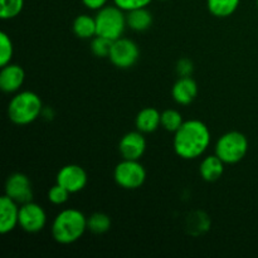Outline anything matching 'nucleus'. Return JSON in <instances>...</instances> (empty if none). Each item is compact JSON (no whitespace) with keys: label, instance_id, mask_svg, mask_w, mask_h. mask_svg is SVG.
<instances>
[{"label":"nucleus","instance_id":"nucleus-1","mask_svg":"<svg viewBox=\"0 0 258 258\" xmlns=\"http://www.w3.org/2000/svg\"><path fill=\"white\" fill-rule=\"evenodd\" d=\"M212 135L208 126L201 120H186L174 133L173 148L184 160H194L206 154L211 146Z\"/></svg>","mask_w":258,"mask_h":258},{"label":"nucleus","instance_id":"nucleus-2","mask_svg":"<svg viewBox=\"0 0 258 258\" xmlns=\"http://www.w3.org/2000/svg\"><path fill=\"white\" fill-rule=\"evenodd\" d=\"M86 231L87 217L78 209H63L53 219L52 237L59 244L67 246L80 241Z\"/></svg>","mask_w":258,"mask_h":258},{"label":"nucleus","instance_id":"nucleus-3","mask_svg":"<svg viewBox=\"0 0 258 258\" xmlns=\"http://www.w3.org/2000/svg\"><path fill=\"white\" fill-rule=\"evenodd\" d=\"M43 102L33 91L14 93L8 105V117L14 125L25 126L34 122L43 113Z\"/></svg>","mask_w":258,"mask_h":258},{"label":"nucleus","instance_id":"nucleus-4","mask_svg":"<svg viewBox=\"0 0 258 258\" xmlns=\"http://www.w3.org/2000/svg\"><path fill=\"white\" fill-rule=\"evenodd\" d=\"M248 151V139L239 131H228L217 140L214 154L226 165H234L244 159Z\"/></svg>","mask_w":258,"mask_h":258},{"label":"nucleus","instance_id":"nucleus-5","mask_svg":"<svg viewBox=\"0 0 258 258\" xmlns=\"http://www.w3.org/2000/svg\"><path fill=\"white\" fill-rule=\"evenodd\" d=\"M97 35L105 37L110 40H116L122 37L127 23L126 14L122 9L113 5H106L102 9L97 10L95 17Z\"/></svg>","mask_w":258,"mask_h":258},{"label":"nucleus","instance_id":"nucleus-6","mask_svg":"<svg viewBox=\"0 0 258 258\" xmlns=\"http://www.w3.org/2000/svg\"><path fill=\"white\" fill-rule=\"evenodd\" d=\"M146 169L139 160L122 159L113 169V180L120 188L136 190L146 181Z\"/></svg>","mask_w":258,"mask_h":258},{"label":"nucleus","instance_id":"nucleus-7","mask_svg":"<svg viewBox=\"0 0 258 258\" xmlns=\"http://www.w3.org/2000/svg\"><path fill=\"white\" fill-rule=\"evenodd\" d=\"M139 57H140L139 45L134 40L123 37L113 40L108 54L110 62L120 70H127L135 66Z\"/></svg>","mask_w":258,"mask_h":258},{"label":"nucleus","instance_id":"nucleus-8","mask_svg":"<svg viewBox=\"0 0 258 258\" xmlns=\"http://www.w3.org/2000/svg\"><path fill=\"white\" fill-rule=\"evenodd\" d=\"M47 226V213L44 208L34 202H28L20 206L19 227L30 234L43 231Z\"/></svg>","mask_w":258,"mask_h":258},{"label":"nucleus","instance_id":"nucleus-9","mask_svg":"<svg viewBox=\"0 0 258 258\" xmlns=\"http://www.w3.org/2000/svg\"><path fill=\"white\" fill-rule=\"evenodd\" d=\"M88 181V175L85 169L77 164H68L62 166L55 176V183L67 189L71 194L82 191Z\"/></svg>","mask_w":258,"mask_h":258},{"label":"nucleus","instance_id":"nucleus-10","mask_svg":"<svg viewBox=\"0 0 258 258\" xmlns=\"http://www.w3.org/2000/svg\"><path fill=\"white\" fill-rule=\"evenodd\" d=\"M5 196L12 198L18 204L32 202L33 189L30 179L23 173H14L5 181Z\"/></svg>","mask_w":258,"mask_h":258},{"label":"nucleus","instance_id":"nucleus-11","mask_svg":"<svg viewBox=\"0 0 258 258\" xmlns=\"http://www.w3.org/2000/svg\"><path fill=\"white\" fill-rule=\"evenodd\" d=\"M146 139L139 130L130 131L121 138L118 143V151L122 159L128 160H140L146 151Z\"/></svg>","mask_w":258,"mask_h":258},{"label":"nucleus","instance_id":"nucleus-12","mask_svg":"<svg viewBox=\"0 0 258 258\" xmlns=\"http://www.w3.org/2000/svg\"><path fill=\"white\" fill-rule=\"evenodd\" d=\"M20 204L8 196L0 198V233L8 234L19 226Z\"/></svg>","mask_w":258,"mask_h":258},{"label":"nucleus","instance_id":"nucleus-13","mask_svg":"<svg viewBox=\"0 0 258 258\" xmlns=\"http://www.w3.org/2000/svg\"><path fill=\"white\" fill-rule=\"evenodd\" d=\"M25 72L23 67L14 63L2 67L0 71V90L4 93H17L19 92L22 86L24 85Z\"/></svg>","mask_w":258,"mask_h":258},{"label":"nucleus","instance_id":"nucleus-14","mask_svg":"<svg viewBox=\"0 0 258 258\" xmlns=\"http://www.w3.org/2000/svg\"><path fill=\"white\" fill-rule=\"evenodd\" d=\"M198 95V85L196 81L190 77H179V80L174 83L171 88V96L173 100L178 105L186 106L190 105Z\"/></svg>","mask_w":258,"mask_h":258},{"label":"nucleus","instance_id":"nucleus-15","mask_svg":"<svg viewBox=\"0 0 258 258\" xmlns=\"http://www.w3.org/2000/svg\"><path fill=\"white\" fill-rule=\"evenodd\" d=\"M136 130L143 134L155 133L161 126V113L154 107H145L136 115Z\"/></svg>","mask_w":258,"mask_h":258},{"label":"nucleus","instance_id":"nucleus-16","mask_svg":"<svg viewBox=\"0 0 258 258\" xmlns=\"http://www.w3.org/2000/svg\"><path fill=\"white\" fill-rule=\"evenodd\" d=\"M224 166H226V164L216 154L208 155L202 160L201 165H199V174L203 178V180L213 183L223 175Z\"/></svg>","mask_w":258,"mask_h":258},{"label":"nucleus","instance_id":"nucleus-17","mask_svg":"<svg viewBox=\"0 0 258 258\" xmlns=\"http://www.w3.org/2000/svg\"><path fill=\"white\" fill-rule=\"evenodd\" d=\"M126 23L127 28L134 32H145L153 24V15L148 8L134 9L126 13Z\"/></svg>","mask_w":258,"mask_h":258},{"label":"nucleus","instance_id":"nucleus-18","mask_svg":"<svg viewBox=\"0 0 258 258\" xmlns=\"http://www.w3.org/2000/svg\"><path fill=\"white\" fill-rule=\"evenodd\" d=\"M72 30L80 39H91L97 35L96 19L88 14H81L73 20Z\"/></svg>","mask_w":258,"mask_h":258},{"label":"nucleus","instance_id":"nucleus-19","mask_svg":"<svg viewBox=\"0 0 258 258\" xmlns=\"http://www.w3.org/2000/svg\"><path fill=\"white\" fill-rule=\"evenodd\" d=\"M241 0H207L209 13L216 18H228L238 9Z\"/></svg>","mask_w":258,"mask_h":258},{"label":"nucleus","instance_id":"nucleus-20","mask_svg":"<svg viewBox=\"0 0 258 258\" xmlns=\"http://www.w3.org/2000/svg\"><path fill=\"white\" fill-rule=\"evenodd\" d=\"M111 218L106 213L97 212L87 217V229L95 234H103L110 231Z\"/></svg>","mask_w":258,"mask_h":258},{"label":"nucleus","instance_id":"nucleus-21","mask_svg":"<svg viewBox=\"0 0 258 258\" xmlns=\"http://www.w3.org/2000/svg\"><path fill=\"white\" fill-rule=\"evenodd\" d=\"M184 122V118L178 110L168 108L161 112V127L169 133H176Z\"/></svg>","mask_w":258,"mask_h":258},{"label":"nucleus","instance_id":"nucleus-22","mask_svg":"<svg viewBox=\"0 0 258 258\" xmlns=\"http://www.w3.org/2000/svg\"><path fill=\"white\" fill-rule=\"evenodd\" d=\"M24 8V0H0V18L10 20L17 18Z\"/></svg>","mask_w":258,"mask_h":258},{"label":"nucleus","instance_id":"nucleus-23","mask_svg":"<svg viewBox=\"0 0 258 258\" xmlns=\"http://www.w3.org/2000/svg\"><path fill=\"white\" fill-rule=\"evenodd\" d=\"M13 55H14V45L13 40L5 32L0 33V66H4L12 63Z\"/></svg>","mask_w":258,"mask_h":258},{"label":"nucleus","instance_id":"nucleus-24","mask_svg":"<svg viewBox=\"0 0 258 258\" xmlns=\"http://www.w3.org/2000/svg\"><path fill=\"white\" fill-rule=\"evenodd\" d=\"M111 45H112V40L107 39L105 37H101V35H96L91 40V50H92V53L96 57L108 58Z\"/></svg>","mask_w":258,"mask_h":258},{"label":"nucleus","instance_id":"nucleus-25","mask_svg":"<svg viewBox=\"0 0 258 258\" xmlns=\"http://www.w3.org/2000/svg\"><path fill=\"white\" fill-rule=\"evenodd\" d=\"M70 191L57 183L48 190V201L53 206H63V204H66L68 202V199H70Z\"/></svg>","mask_w":258,"mask_h":258},{"label":"nucleus","instance_id":"nucleus-26","mask_svg":"<svg viewBox=\"0 0 258 258\" xmlns=\"http://www.w3.org/2000/svg\"><path fill=\"white\" fill-rule=\"evenodd\" d=\"M113 4L122 9L123 12H131L134 9H140V8H148L153 0H112Z\"/></svg>","mask_w":258,"mask_h":258},{"label":"nucleus","instance_id":"nucleus-27","mask_svg":"<svg viewBox=\"0 0 258 258\" xmlns=\"http://www.w3.org/2000/svg\"><path fill=\"white\" fill-rule=\"evenodd\" d=\"M193 63L188 58H183L176 64V73L179 75V77H190L191 73H193Z\"/></svg>","mask_w":258,"mask_h":258},{"label":"nucleus","instance_id":"nucleus-28","mask_svg":"<svg viewBox=\"0 0 258 258\" xmlns=\"http://www.w3.org/2000/svg\"><path fill=\"white\" fill-rule=\"evenodd\" d=\"M107 2L108 0H82V4L85 5L87 9L97 12V10L106 7V5H107Z\"/></svg>","mask_w":258,"mask_h":258},{"label":"nucleus","instance_id":"nucleus-29","mask_svg":"<svg viewBox=\"0 0 258 258\" xmlns=\"http://www.w3.org/2000/svg\"><path fill=\"white\" fill-rule=\"evenodd\" d=\"M159 2H169V0H159Z\"/></svg>","mask_w":258,"mask_h":258},{"label":"nucleus","instance_id":"nucleus-30","mask_svg":"<svg viewBox=\"0 0 258 258\" xmlns=\"http://www.w3.org/2000/svg\"><path fill=\"white\" fill-rule=\"evenodd\" d=\"M256 3H257V8H258V0H257V2H256Z\"/></svg>","mask_w":258,"mask_h":258}]
</instances>
